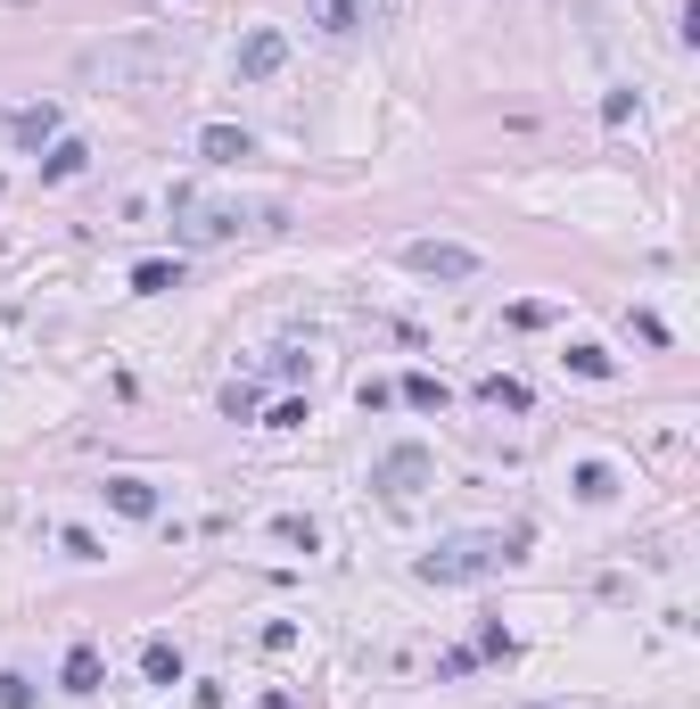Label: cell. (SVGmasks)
<instances>
[{
	"mask_svg": "<svg viewBox=\"0 0 700 709\" xmlns=\"http://www.w3.org/2000/svg\"><path fill=\"white\" fill-rule=\"evenodd\" d=\"M405 264L421 280H479V248L461 240H405Z\"/></svg>",
	"mask_w": 700,
	"mask_h": 709,
	"instance_id": "5b68a950",
	"label": "cell"
},
{
	"mask_svg": "<svg viewBox=\"0 0 700 709\" xmlns=\"http://www.w3.org/2000/svg\"><path fill=\"white\" fill-rule=\"evenodd\" d=\"M173 67V41L166 34H116V41H92L74 58V75L99 83V92H148V83Z\"/></svg>",
	"mask_w": 700,
	"mask_h": 709,
	"instance_id": "6da1fadb",
	"label": "cell"
},
{
	"mask_svg": "<svg viewBox=\"0 0 700 709\" xmlns=\"http://www.w3.org/2000/svg\"><path fill=\"white\" fill-rule=\"evenodd\" d=\"M569 372H577V380H610V372H618V363H610L602 347H569Z\"/></svg>",
	"mask_w": 700,
	"mask_h": 709,
	"instance_id": "2e32d148",
	"label": "cell"
},
{
	"mask_svg": "<svg viewBox=\"0 0 700 709\" xmlns=\"http://www.w3.org/2000/svg\"><path fill=\"white\" fill-rule=\"evenodd\" d=\"M0 709H34V685L25 676H0Z\"/></svg>",
	"mask_w": 700,
	"mask_h": 709,
	"instance_id": "ffe728a7",
	"label": "cell"
},
{
	"mask_svg": "<svg viewBox=\"0 0 700 709\" xmlns=\"http://www.w3.org/2000/svg\"><path fill=\"white\" fill-rule=\"evenodd\" d=\"M108 504L124 512V520H148V512H157V486L148 479H108Z\"/></svg>",
	"mask_w": 700,
	"mask_h": 709,
	"instance_id": "8fae6325",
	"label": "cell"
},
{
	"mask_svg": "<svg viewBox=\"0 0 700 709\" xmlns=\"http://www.w3.org/2000/svg\"><path fill=\"white\" fill-rule=\"evenodd\" d=\"M58 544H67L74 561H99V537H92V528H58Z\"/></svg>",
	"mask_w": 700,
	"mask_h": 709,
	"instance_id": "d6986e66",
	"label": "cell"
},
{
	"mask_svg": "<svg viewBox=\"0 0 700 709\" xmlns=\"http://www.w3.org/2000/svg\"><path fill=\"white\" fill-rule=\"evenodd\" d=\"M437 479V462H429V446H387L379 462H371V486H379L387 504H412L421 486Z\"/></svg>",
	"mask_w": 700,
	"mask_h": 709,
	"instance_id": "277c9868",
	"label": "cell"
},
{
	"mask_svg": "<svg viewBox=\"0 0 700 709\" xmlns=\"http://www.w3.org/2000/svg\"><path fill=\"white\" fill-rule=\"evenodd\" d=\"M83 141H50V157H41V182H67V173H83Z\"/></svg>",
	"mask_w": 700,
	"mask_h": 709,
	"instance_id": "4fadbf2b",
	"label": "cell"
},
{
	"mask_svg": "<svg viewBox=\"0 0 700 709\" xmlns=\"http://www.w3.org/2000/svg\"><path fill=\"white\" fill-rule=\"evenodd\" d=\"M132 289H141V298H166V289H182V264H166V256L132 264Z\"/></svg>",
	"mask_w": 700,
	"mask_h": 709,
	"instance_id": "7c38bea8",
	"label": "cell"
},
{
	"mask_svg": "<svg viewBox=\"0 0 700 709\" xmlns=\"http://www.w3.org/2000/svg\"><path fill=\"white\" fill-rule=\"evenodd\" d=\"M503 561H511V544L486 537V528H470V537H445L437 553H421L412 569H421L429 586H479V578H495Z\"/></svg>",
	"mask_w": 700,
	"mask_h": 709,
	"instance_id": "7a4b0ae2",
	"label": "cell"
},
{
	"mask_svg": "<svg viewBox=\"0 0 700 709\" xmlns=\"http://www.w3.org/2000/svg\"><path fill=\"white\" fill-rule=\"evenodd\" d=\"M280 58H289V34H280V25H256V34L240 41V75L264 83V75H280Z\"/></svg>",
	"mask_w": 700,
	"mask_h": 709,
	"instance_id": "52a82bcc",
	"label": "cell"
},
{
	"mask_svg": "<svg viewBox=\"0 0 700 709\" xmlns=\"http://www.w3.org/2000/svg\"><path fill=\"white\" fill-rule=\"evenodd\" d=\"M314 17L330 25V34H347V25H354V0H314Z\"/></svg>",
	"mask_w": 700,
	"mask_h": 709,
	"instance_id": "ac0fdd59",
	"label": "cell"
},
{
	"mask_svg": "<svg viewBox=\"0 0 700 709\" xmlns=\"http://www.w3.org/2000/svg\"><path fill=\"white\" fill-rule=\"evenodd\" d=\"M479 396H486V405H495V412H528V405H535V396H528V380H503V372L486 380Z\"/></svg>",
	"mask_w": 700,
	"mask_h": 709,
	"instance_id": "5bb4252c",
	"label": "cell"
},
{
	"mask_svg": "<svg viewBox=\"0 0 700 709\" xmlns=\"http://www.w3.org/2000/svg\"><path fill=\"white\" fill-rule=\"evenodd\" d=\"M248 149H256V141H248L240 124H206V132H198V157H215V166H240Z\"/></svg>",
	"mask_w": 700,
	"mask_h": 709,
	"instance_id": "9c48e42d",
	"label": "cell"
},
{
	"mask_svg": "<svg viewBox=\"0 0 700 709\" xmlns=\"http://www.w3.org/2000/svg\"><path fill=\"white\" fill-rule=\"evenodd\" d=\"M58 685H67V693H99V685H108V660H99V644H74L67 669H58Z\"/></svg>",
	"mask_w": 700,
	"mask_h": 709,
	"instance_id": "ba28073f",
	"label": "cell"
},
{
	"mask_svg": "<svg viewBox=\"0 0 700 709\" xmlns=\"http://www.w3.org/2000/svg\"><path fill=\"white\" fill-rule=\"evenodd\" d=\"M535 709H553V701H535Z\"/></svg>",
	"mask_w": 700,
	"mask_h": 709,
	"instance_id": "44dd1931",
	"label": "cell"
},
{
	"mask_svg": "<svg viewBox=\"0 0 700 709\" xmlns=\"http://www.w3.org/2000/svg\"><path fill=\"white\" fill-rule=\"evenodd\" d=\"M248 215L231 199H206V190H173V240H190V248H206V240H231V231H240Z\"/></svg>",
	"mask_w": 700,
	"mask_h": 709,
	"instance_id": "3957f363",
	"label": "cell"
},
{
	"mask_svg": "<svg viewBox=\"0 0 700 709\" xmlns=\"http://www.w3.org/2000/svg\"><path fill=\"white\" fill-rule=\"evenodd\" d=\"M0 141H17V149H50V141H58V108H50V99H34V108L0 116Z\"/></svg>",
	"mask_w": 700,
	"mask_h": 709,
	"instance_id": "8992f818",
	"label": "cell"
},
{
	"mask_svg": "<svg viewBox=\"0 0 700 709\" xmlns=\"http://www.w3.org/2000/svg\"><path fill=\"white\" fill-rule=\"evenodd\" d=\"M405 405H421V412H437V405H445V380H429V372H412V380H405Z\"/></svg>",
	"mask_w": 700,
	"mask_h": 709,
	"instance_id": "e0dca14e",
	"label": "cell"
},
{
	"mask_svg": "<svg viewBox=\"0 0 700 709\" xmlns=\"http://www.w3.org/2000/svg\"><path fill=\"white\" fill-rule=\"evenodd\" d=\"M577 495H586V504H602V495H618V470H610V462H586V470H577Z\"/></svg>",
	"mask_w": 700,
	"mask_h": 709,
	"instance_id": "9a60e30c",
	"label": "cell"
},
{
	"mask_svg": "<svg viewBox=\"0 0 700 709\" xmlns=\"http://www.w3.org/2000/svg\"><path fill=\"white\" fill-rule=\"evenodd\" d=\"M141 676H148V685H182V652H173L166 635H148V644H141Z\"/></svg>",
	"mask_w": 700,
	"mask_h": 709,
	"instance_id": "30bf717a",
	"label": "cell"
}]
</instances>
